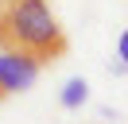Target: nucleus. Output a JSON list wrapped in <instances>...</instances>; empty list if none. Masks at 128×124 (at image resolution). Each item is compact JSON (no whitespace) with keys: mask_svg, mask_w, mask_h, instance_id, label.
I'll return each mask as SVG.
<instances>
[{"mask_svg":"<svg viewBox=\"0 0 128 124\" xmlns=\"http://www.w3.org/2000/svg\"><path fill=\"white\" fill-rule=\"evenodd\" d=\"M0 46L31 54L35 62H54L66 54V31L47 0H0Z\"/></svg>","mask_w":128,"mask_h":124,"instance_id":"nucleus-1","label":"nucleus"},{"mask_svg":"<svg viewBox=\"0 0 128 124\" xmlns=\"http://www.w3.org/2000/svg\"><path fill=\"white\" fill-rule=\"evenodd\" d=\"M43 62H35L31 54H16V50H4L0 54V93H24L35 85Z\"/></svg>","mask_w":128,"mask_h":124,"instance_id":"nucleus-2","label":"nucleus"},{"mask_svg":"<svg viewBox=\"0 0 128 124\" xmlns=\"http://www.w3.org/2000/svg\"><path fill=\"white\" fill-rule=\"evenodd\" d=\"M86 101H89V82H86V78H70V82L62 85V93H58V105L70 108V112L82 108Z\"/></svg>","mask_w":128,"mask_h":124,"instance_id":"nucleus-3","label":"nucleus"},{"mask_svg":"<svg viewBox=\"0 0 128 124\" xmlns=\"http://www.w3.org/2000/svg\"><path fill=\"white\" fill-rule=\"evenodd\" d=\"M116 58L128 66V31H120V39H116Z\"/></svg>","mask_w":128,"mask_h":124,"instance_id":"nucleus-4","label":"nucleus"},{"mask_svg":"<svg viewBox=\"0 0 128 124\" xmlns=\"http://www.w3.org/2000/svg\"><path fill=\"white\" fill-rule=\"evenodd\" d=\"M109 74H112V78H124L128 66H124V62H109Z\"/></svg>","mask_w":128,"mask_h":124,"instance_id":"nucleus-5","label":"nucleus"},{"mask_svg":"<svg viewBox=\"0 0 128 124\" xmlns=\"http://www.w3.org/2000/svg\"><path fill=\"white\" fill-rule=\"evenodd\" d=\"M0 97H4V93H0Z\"/></svg>","mask_w":128,"mask_h":124,"instance_id":"nucleus-6","label":"nucleus"}]
</instances>
